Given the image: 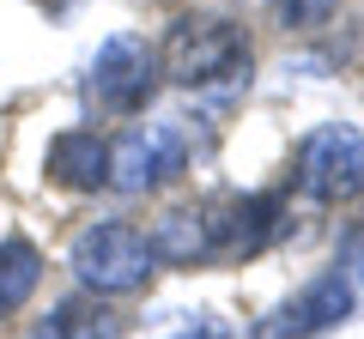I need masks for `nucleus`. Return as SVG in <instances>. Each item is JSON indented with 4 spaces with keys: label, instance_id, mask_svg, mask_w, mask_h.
<instances>
[{
    "label": "nucleus",
    "instance_id": "9b49d317",
    "mask_svg": "<svg viewBox=\"0 0 364 339\" xmlns=\"http://www.w3.org/2000/svg\"><path fill=\"white\" fill-rule=\"evenodd\" d=\"M37 339H122V321L104 309V303H55L37 321Z\"/></svg>",
    "mask_w": 364,
    "mask_h": 339
},
{
    "label": "nucleus",
    "instance_id": "0eeeda50",
    "mask_svg": "<svg viewBox=\"0 0 364 339\" xmlns=\"http://www.w3.org/2000/svg\"><path fill=\"white\" fill-rule=\"evenodd\" d=\"M346 315H352V279L334 267V273L310 279L286 309H273V321H261L255 333L261 339H316V333H328V327H340Z\"/></svg>",
    "mask_w": 364,
    "mask_h": 339
},
{
    "label": "nucleus",
    "instance_id": "423d86ee",
    "mask_svg": "<svg viewBox=\"0 0 364 339\" xmlns=\"http://www.w3.org/2000/svg\"><path fill=\"white\" fill-rule=\"evenodd\" d=\"M279 212L286 200L279 194H231L219 206H207V236H213V255L225 261H249L279 236Z\"/></svg>",
    "mask_w": 364,
    "mask_h": 339
},
{
    "label": "nucleus",
    "instance_id": "6e6552de",
    "mask_svg": "<svg viewBox=\"0 0 364 339\" xmlns=\"http://www.w3.org/2000/svg\"><path fill=\"white\" fill-rule=\"evenodd\" d=\"M49 176L73 194H97L109 188V140H97L91 128H73V133H55L49 140Z\"/></svg>",
    "mask_w": 364,
    "mask_h": 339
},
{
    "label": "nucleus",
    "instance_id": "1a4fd4ad",
    "mask_svg": "<svg viewBox=\"0 0 364 339\" xmlns=\"http://www.w3.org/2000/svg\"><path fill=\"white\" fill-rule=\"evenodd\" d=\"M146 243H152V255H158V261H170V267H200V261H213L207 212H188V206L158 212V224H152Z\"/></svg>",
    "mask_w": 364,
    "mask_h": 339
},
{
    "label": "nucleus",
    "instance_id": "f257e3e1",
    "mask_svg": "<svg viewBox=\"0 0 364 339\" xmlns=\"http://www.w3.org/2000/svg\"><path fill=\"white\" fill-rule=\"evenodd\" d=\"M158 73L188 85V91H207V85H237L249 79V37L231 18H207L188 13L170 25L164 49H158Z\"/></svg>",
    "mask_w": 364,
    "mask_h": 339
},
{
    "label": "nucleus",
    "instance_id": "20e7f679",
    "mask_svg": "<svg viewBox=\"0 0 364 339\" xmlns=\"http://www.w3.org/2000/svg\"><path fill=\"white\" fill-rule=\"evenodd\" d=\"M152 85H158V49L146 37H134V30H116L104 49L91 55L85 97L97 109H109V116H134V109H146Z\"/></svg>",
    "mask_w": 364,
    "mask_h": 339
},
{
    "label": "nucleus",
    "instance_id": "7ed1b4c3",
    "mask_svg": "<svg viewBox=\"0 0 364 339\" xmlns=\"http://www.w3.org/2000/svg\"><path fill=\"white\" fill-rule=\"evenodd\" d=\"M188 164V133L182 121H140L109 145V188L116 194H152Z\"/></svg>",
    "mask_w": 364,
    "mask_h": 339
},
{
    "label": "nucleus",
    "instance_id": "9d476101",
    "mask_svg": "<svg viewBox=\"0 0 364 339\" xmlns=\"http://www.w3.org/2000/svg\"><path fill=\"white\" fill-rule=\"evenodd\" d=\"M43 285V255L25 243V236H6L0 243V321L13 309H25Z\"/></svg>",
    "mask_w": 364,
    "mask_h": 339
},
{
    "label": "nucleus",
    "instance_id": "ddd939ff",
    "mask_svg": "<svg viewBox=\"0 0 364 339\" xmlns=\"http://www.w3.org/2000/svg\"><path fill=\"white\" fill-rule=\"evenodd\" d=\"M176 339H213V327H207V321H200V327H195V321H188V327H182V333H176Z\"/></svg>",
    "mask_w": 364,
    "mask_h": 339
},
{
    "label": "nucleus",
    "instance_id": "f03ea898",
    "mask_svg": "<svg viewBox=\"0 0 364 339\" xmlns=\"http://www.w3.org/2000/svg\"><path fill=\"white\" fill-rule=\"evenodd\" d=\"M67 267H73V279L85 291H97V297H128V291H140L146 279H152L158 255H152V243H146V230H134V224H122V218H97V224H85V230L73 236Z\"/></svg>",
    "mask_w": 364,
    "mask_h": 339
},
{
    "label": "nucleus",
    "instance_id": "39448f33",
    "mask_svg": "<svg viewBox=\"0 0 364 339\" xmlns=\"http://www.w3.org/2000/svg\"><path fill=\"white\" fill-rule=\"evenodd\" d=\"M298 188L310 200H322V206L358 194L364 188V140H358V128H340V121L316 128L310 140L298 145Z\"/></svg>",
    "mask_w": 364,
    "mask_h": 339
},
{
    "label": "nucleus",
    "instance_id": "f8f14e48",
    "mask_svg": "<svg viewBox=\"0 0 364 339\" xmlns=\"http://www.w3.org/2000/svg\"><path fill=\"white\" fill-rule=\"evenodd\" d=\"M334 6L340 0H273V18H279L286 30H316V25L334 18Z\"/></svg>",
    "mask_w": 364,
    "mask_h": 339
}]
</instances>
